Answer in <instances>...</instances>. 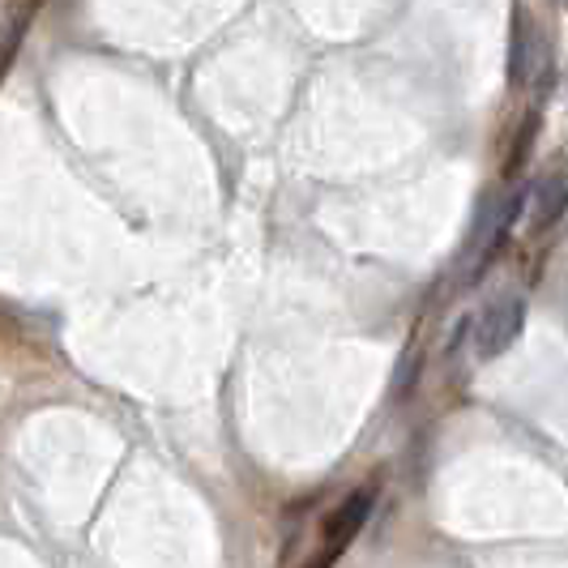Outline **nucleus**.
Segmentation results:
<instances>
[{"mask_svg":"<svg viewBox=\"0 0 568 568\" xmlns=\"http://www.w3.org/2000/svg\"><path fill=\"white\" fill-rule=\"evenodd\" d=\"M526 329V300L521 295H500L496 304H487L479 325H475V351L479 359H496L505 355L513 342Z\"/></svg>","mask_w":568,"mask_h":568,"instance_id":"f257e3e1","label":"nucleus"},{"mask_svg":"<svg viewBox=\"0 0 568 568\" xmlns=\"http://www.w3.org/2000/svg\"><path fill=\"white\" fill-rule=\"evenodd\" d=\"M372 505H376V491H372V487L351 491L338 509L325 517V551H334V556H338L342 547L364 530V521L372 517Z\"/></svg>","mask_w":568,"mask_h":568,"instance_id":"f03ea898","label":"nucleus"},{"mask_svg":"<svg viewBox=\"0 0 568 568\" xmlns=\"http://www.w3.org/2000/svg\"><path fill=\"white\" fill-rule=\"evenodd\" d=\"M568 210V171H551L530 197V235L556 227Z\"/></svg>","mask_w":568,"mask_h":568,"instance_id":"7ed1b4c3","label":"nucleus"},{"mask_svg":"<svg viewBox=\"0 0 568 568\" xmlns=\"http://www.w3.org/2000/svg\"><path fill=\"white\" fill-rule=\"evenodd\" d=\"M535 22H526V13H513V48H509V82L526 85L530 82V60H535Z\"/></svg>","mask_w":568,"mask_h":568,"instance_id":"20e7f679","label":"nucleus"},{"mask_svg":"<svg viewBox=\"0 0 568 568\" xmlns=\"http://www.w3.org/2000/svg\"><path fill=\"white\" fill-rule=\"evenodd\" d=\"M535 138H539V112L535 115H526L521 120V129H517V145H513V154H509V175H517L521 171V163H526V154L535 150Z\"/></svg>","mask_w":568,"mask_h":568,"instance_id":"39448f33","label":"nucleus"},{"mask_svg":"<svg viewBox=\"0 0 568 568\" xmlns=\"http://www.w3.org/2000/svg\"><path fill=\"white\" fill-rule=\"evenodd\" d=\"M334 560H338L334 551H321V556H316V560H313L308 568H334Z\"/></svg>","mask_w":568,"mask_h":568,"instance_id":"423d86ee","label":"nucleus"},{"mask_svg":"<svg viewBox=\"0 0 568 568\" xmlns=\"http://www.w3.org/2000/svg\"><path fill=\"white\" fill-rule=\"evenodd\" d=\"M565 4H568V0H565Z\"/></svg>","mask_w":568,"mask_h":568,"instance_id":"0eeeda50","label":"nucleus"}]
</instances>
